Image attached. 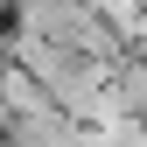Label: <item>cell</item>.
Segmentation results:
<instances>
[{
    "label": "cell",
    "mask_w": 147,
    "mask_h": 147,
    "mask_svg": "<svg viewBox=\"0 0 147 147\" xmlns=\"http://www.w3.org/2000/svg\"><path fill=\"white\" fill-rule=\"evenodd\" d=\"M35 105H49V91L35 84L21 63H0V119H21V112H35Z\"/></svg>",
    "instance_id": "cell-1"
}]
</instances>
